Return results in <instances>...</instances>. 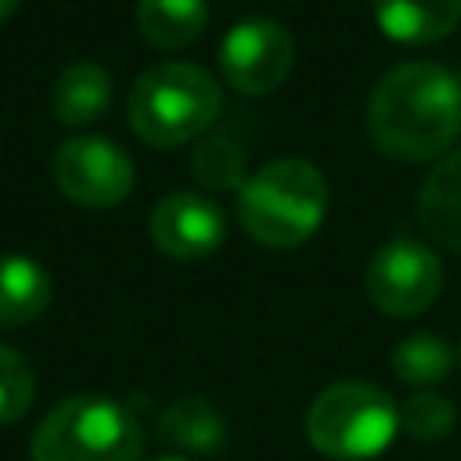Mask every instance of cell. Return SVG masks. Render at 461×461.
I'll use <instances>...</instances> for the list:
<instances>
[{
	"label": "cell",
	"mask_w": 461,
	"mask_h": 461,
	"mask_svg": "<svg viewBox=\"0 0 461 461\" xmlns=\"http://www.w3.org/2000/svg\"><path fill=\"white\" fill-rule=\"evenodd\" d=\"M328 212V180L306 158H277L238 191V223L267 249L303 245Z\"/></svg>",
	"instance_id": "obj_2"
},
{
	"label": "cell",
	"mask_w": 461,
	"mask_h": 461,
	"mask_svg": "<svg viewBox=\"0 0 461 461\" xmlns=\"http://www.w3.org/2000/svg\"><path fill=\"white\" fill-rule=\"evenodd\" d=\"M454 367V349L443 335L414 331L393 346V375L411 389L439 385Z\"/></svg>",
	"instance_id": "obj_16"
},
{
	"label": "cell",
	"mask_w": 461,
	"mask_h": 461,
	"mask_svg": "<svg viewBox=\"0 0 461 461\" xmlns=\"http://www.w3.org/2000/svg\"><path fill=\"white\" fill-rule=\"evenodd\" d=\"M457 360H461V346H457Z\"/></svg>",
	"instance_id": "obj_22"
},
{
	"label": "cell",
	"mask_w": 461,
	"mask_h": 461,
	"mask_svg": "<svg viewBox=\"0 0 461 461\" xmlns=\"http://www.w3.org/2000/svg\"><path fill=\"white\" fill-rule=\"evenodd\" d=\"M140 450L133 411L101 393L61 400L32 432V461H140Z\"/></svg>",
	"instance_id": "obj_4"
},
{
	"label": "cell",
	"mask_w": 461,
	"mask_h": 461,
	"mask_svg": "<svg viewBox=\"0 0 461 461\" xmlns=\"http://www.w3.org/2000/svg\"><path fill=\"white\" fill-rule=\"evenodd\" d=\"M50 306V274L18 252L0 256V324L36 321Z\"/></svg>",
	"instance_id": "obj_14"
},
{
	"label": "cell",
	"mask_w": 461,
	"mask_h": 461,
	"mask_svg": "<svg viewBox=\"0 0 461 461\" xmlns=\"http://www.w3.org/2000/svg\"><path fill=\"white\" fill-rule=\"evenodd\" d=\"M191 173L202 187L209 191H230V187H245V151L230 140V137H202V144H194L191 151Z\"/></svg>",
	"instance_id": "obj_17"
},
{
	"label": "cell",
	"mask_w": 461,
	"mask_h": 461,
	"mask_svg": "<svg viewBox=\"0 0 461 461\" xmlns=\"http://www.w3.org/2000/svg\"><path fill=\"white\" fill-rule=\"evenodd\" d=\"M367 133L400 162H429L461 133V79L436 61L389 68L367 101Z\"/></svg>",
	"instance_id": "obj_1"
},
{
	"label": "cell",
	"mask_w": 461,
	"mask_h": 461,
	"mask_svg": "<svg viewBox=\"0 0 461 461\" xmlns=\"http://www.w3.org/2000/svg\"><path fill=\"white\" fill-rule=\"evenodd\" d=\"M158 436L166 447L173 450H184V454H198V457H212L223 450L227 443V418L223 411L202 396V393H191V396H180L173 400L162 414H158Z\"/></svg>",
	"instance_id": "obj_10"
},
{
	"label": "cell",
	"mask_w": 461,
	"mask_h": 461,
	"mask_svg": "<svg viewBox=\"0 0 461 461\" xmlns=\"http://www.w3.org/2000/svg\"><path fill=\"white\" fill-rule=\"evenodd\" d=\"M400 429V407L371 382H331L306 411V439L331 461L378 457Z\"/></svg>",
	"instance_id": "obj_5"
},
{
	"label": "cell",
	"mask_w": 461,
	"mask_h": 461,
	"mask_svg": "<svg viewBox=\"0 0 461 461\" xmlns=\"http://www.w3.org/2000/svg\"><path fill=\"white\" fill-rule=\"evenodd\" d=\"M54 180L76 205L112 209L133 191V162L108 137H72L54 151Z\"/></svg>",
	"instance_id": "obj_7"
},
{
	"label": "cell",
	"mask_w": 461,
	"mask_h": 461,
	"mask_svg": "<svg viewBox=\"0 0 461 461\" xmlns=\"http://www.w3.org/2000/svg\"><path fill=\"white\" fill-rule=\"evenodd\" d=\"M155 461H184V457H155Z\"/></svg>",
	"instance_id": "obj_21"
},
{
	"label": "cell",
	"mask_w": 461,
	"mask_h": 461,
	"mask_svg": "<svg viewBox=\"0 0 461 461\" xmlns=\"http://www.w3.org/2000/svg\"><path fill=\"white\" fill-rule=\"evenodd\" d=\"M32 396H36V375L29 360L18 349L0 346V425L18 421L32 407Z\"/></svg>",
	"instance_id": "obj_19"
},
{
	"label": "cell",
	"mask_w": 461,
	"mask_h": 461,
	"mask_svg": "<svg viewBox=\"0 0 461 461\" xmlns=\"http://www.w3.org/2000/svg\"><path fill=\"white\" fill-rule=\"evenodd\" d=\"M112 101V76L97 61H72L50 86V108L65 126H86L104 115Z\"/></svg>",
	"instance_id": "obj_13"
},
{
	"label": "cell",
	"mask_w": 461,
	"mask_h": 461,
	"mask_svg": "<svg viewBox=\"0 0 461 461\" xmlns=\"http://www.w3.org/2000/svg\"><path fill=\"white\" fill-rule=\"evenodd\" d=\"M18 4H22V0H0V22H4V18H7V14L18 7Z\"/></svg>",
	"instance_id": "obj_20"
},
{
	"label": "cell",
	"mask_w": 461,
	"mask_h": 461,
	"mask_svg": "<svg viewBox=\"0 0 461 461\" xmlns=\"http://www.w3.org/2000/svg\"><path fill=\"white\" fill-rule=\"evenodd\" d=\"M148 230H151V241L169 259L191 263V259H205L209 252H216L227 230V216L212 198L194 194V191H176L155 202Z\"/></svg>",
	"instance_id": "obj_9"
},
{
	"label": "cell",
	"mask_w": 461,
	"mask_h": 461,
	"mask_svg": "<svg viewBox=\"0 0 461 461\" xmlns=\"http://www.w3.org/2000/svg\"><path fill=\"white\" fill-rule=\"evenodd\" d=\"M371 11L396 43H436L461 25V0H371Z\"/></svg>",
	"instance_id": "obj_11"
},
{
	"label": "cell",
	"mask_w": 461,
	"mask_h": 461,
	"mask_svg": "<svg viewBox=\"0 0 461 461\" xmlns=\"http://www.w3.org/2000/svg\"><path fill=\"white\" fill-rule=\"evenodd\" d=\"M209 25V0H137V29L155 47H187Z\"/></svg>",
	"instance_id": "obj_15"
},
{
	"label": "cell",
	"mask_w": 461,
	"mask_h": 461,
	"mask_svg": "<svg viewBox=\"0 0 461 461\" xmlns=\"http://www.w3.org/2000/svg\"><path fill=\"white\" fill-rule=\"evenodd\" d=\"M223 90L202 68L187 61H162L144 68L130 86V126L144 144L173 148L194 140L220 115Z\"/></svg>",
	"instance_id": "obj_3"
},
{
	"label": "cell",
	"mask_w": 461,
	"mask_h": 461,
	"mask_svg": "<svg viewBox=\"0 0 461 461\" xmlns=\"http://www.w3.org/2000/svg\"><path fill=\"white\" fill-rule=\"evenodd\" d=\"M454 403L436 389H418L400 407V429L418 443H436L454 429Z\"/></svg>",
	"instance_id": "obj_18"
},
{
	"label": "cell",
	"mask_w": 461,
	"mask_h": 461,
	"mask_svg": "<svg viewBox=\"0 0 461 461\" xmlns=\"http://www.w3.org/2000/svg\"><path fill=\"white\" fill-rule=\"evenodd\" d=\"M295 43L277 18H241L220 43L223 79L238 94H270L292 72Z\"/></svg>",
	"instance_id": "obj_8"
},
{
	"label": "cell",
	"mask_w": 461,
	"mask_h": 461,
	"mask_svg": "<svg viewBox=\"0 0 461 461\" xmlns=\"http://www.w3.org/2000/svg\"><path fill=\"white\" fill-rule=\"evenodd\" d=\"M439 285H443V267H439V256L414 241V238H393L385 241L367 270H364V288H367V299L389 313V317H414V313H425L436 295H439Z\"/></svg>",
	"instance_id": "obj_6"
},
{
	"label": "cell",
	"mask_w": 461,
	"mask_h": 461,
	"mask_svg": "<svg viewBox=\"0 0 461 461\" xmlns=\"http://www.w3.org/2000/svg\"><path fill=\"white\" fill-rule=\"evenodd\" d=\"M418 223L443 245L461 252V151H450L418 191Z\"/></svg>",
	"instance_id": "obj_12"
}]
</instances>
